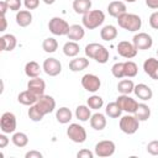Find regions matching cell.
<instances>
[{
	"instance_id": "cell-1",
	"label": "cell",
	"mask_w": 158,
	"mask_h": 158,
	"mask_svg": "<svg viewBox=\"0 0 158 158\" xmlns=\"http://www.w3.org/2000/svg\"><path fill=\"white\" fill-rule=\"evenodd\" d=\"M85 54H86V57L95 59L98 63H101V64L106 63L110 57V53L106 49V47H104L102 44L96 43V42H93V43H89L85 46Z\"/></svg>"
},
{
	"instance_id": "cell-2",
	"label": "cell",
	"mask_w": 158,
	"mask_h": 158,
	"mask_svg": "<svg viewBox=\"0 0 158 158\" xmlns=\"http://www.w3.org/2000/svg\"><path fill=\"white\" fill-rule=\"evenodd\" d=\"M117 22H118V26L121 28H123L126 31H130V32H136L142 26L141 17L136 14H128V12H125L121 16H118Z\"/></svg>"
},
{
	"instance_id": "cell-3",
	"label": "cell",
	"mask_w": 158,
	"mask_h": 158,
	"mask_svg": "<svg viewBox=\"0 0 158 158\" xmlns=\"http://www.w3.org/2000/svg\"><path fill=\"white\" fill-rule=\"evenodd\" d=\"M104 21H105V14L101 10H90L86 14H84L81 19L83 26L88 30L98 28L99 26L102 25Z\"/></svg>"
},
{
	"instance_id": "cell-4",
	"label": "cell",
	"mask_w": 158,
	"mask_h": 158,
	"mask_svg": "<svg viewBox=\"0 0 158 158\" xmlns=\"http://www.w3.org/2000/svg\"><path fill=\"white\" fill-rule=\"evenodd\" d=\"M139 128V121L135 115H125L120 118V130L126 135H133Z\"/></svg>"
},
{
	"instance_id": "cell-5",
	"label": "cell",
	"mask_w": 158,
	"mask_h": 158,
	"mask_svg": "<svg viewBox=\"0 0 158 158\" xmlns=\"http://www.w3.org/2000/svg\"><path fill=\"white\" fill-rule=\"evenodd\" d=\"M67 136L74 143H84L86 141V131L79 123H70L67 128Z\"/></svg>"
},
{
	"instance_id": "cell-6",
	"label": "cell",
	"mask_w": 158,
	"mask_h": 158,
	"mask_svg": "<svg viewBox=\"0 0 158 158\" xmlns=\"http://www.w3.org/2000/svg\"><path fill=\"white\" fill-rule=\"evenodd\" d=\"M69 27H70L69 23L65 20H63L62 17H58V16L52 17L48 22V30L56 36H67V33L69 31Z\"/></svg>"
},
{
	"instance_id": "cell-7",
	"label": "cell",
	"mask_w": 158,
	"mask_h": 158,
	"mask_svg": "<svg viewBox=\"0 0 158 158\" xmlns=\"http://www.w3.org/2000/svg\"><path fill=\"white\" fill-rule=\"evenodd\" d=\"M16 116L12 112H4L0 118V130L4 133H14L16 130Z\"/></svg>"
},
{
	"instance_id": "cell-8",
	"label": "cell",
	"mask_w": 158,
	"mask_h": 158,
	"mask_svg": "<svg viewBox=\"0 0 158 158\" xmlns=\"http://www.w3.org/2000/svg\"><path fill=\"white\" fill-rule=\"evenodd\" d=\"M115 151H116V146L110 139H104L95 144V154L101 158L111 157L115 153Z\"/></svg>"
},
{
	"instance_id": "cell-9",
	"label": "cell",
	"mask_w": 158,
	"mask_h": 158,
	"mask_svg": "<svg viewBox=\"0 0 158 158\" xmlns=\"http://www.w3.org/2000/svg\"><path fill=\"white\" fill-rule=\"evenodd\" d=\"M132 43L135 44V47L138 49V51H146V49H149L153 44V40L152 37L146 33V32H138L133 36L132 38Z\"/></svg>"
},
{
	"instance_id": "cell-10",
	"label": "cell",
	"mask_w": 158,
	"mask_h": 158,
	"mask_svg": "<svg viewBox=\"0 0 158 158\" xmlns=\"http://www.w3.org/2000/svg\"><path fill=\"white\" fill-rule=\"evenodd\" d=\"M43 72L49 77H57L62 72V63L57 58H47L42 64Z\"/></svg>"
},
{
	"instance_id": "cell-11",
	"label": "cell",
	"mask_w": 158,
	"mask_h": 158,
	"mask_svg": "<svg viewBox=\"0 0 158 158\" xmlns=\"http://www.w3.org/2000/svg\"><path fill=\"white\" fill-rule=\"evenodd\" d=\"M81 85H83V88H84L86 91H89V93H95V91H98V90L100 89V86H101V80H100V78H99L98 75L89 73V74L83 75V78H81Z\"/></svg>"
},
{
	"instance_id": "cell-12",
	"label": "cell",
	"mask_w": 158,
	"mask_h": 158,
	"mask_svg": "<svg viewBox=\"0 0 158 158\" xmlns=\"http://www.w3.org/2000/svg\"><path fill=\"white\" fill-rule=\"evenodd\" d=\"M36 106L40 109V111L43 115H47V114H51L56 109V100L51 95H44L43 94V95L38 96Z\"/></svg>"
},
{
	"instance_id": "cell-13",
	"label": "cell",
	"mask_w": 158,
	"mask_h": 158,
	"mask_svg": "<svg viewBox=\"0 0 158 158\" xmlns=\"http://www.w3.org/2000/svg\"><path fill=\"white\" fill-rule=\"evenodd\" d=\"M116 102L120 105L122 111H126L128 114H135V111L137 110V106H138V102L135 99H132L130 95H126V94H121L116 99Z\"/></svg>"
},
{
	"instance_id": "cell-14",
	"label": "cell",
	"mask_w": 158,
	"mask_h": 158,
	"mask_svg": "<svg viewBox=\"0 0 158 158\" xmlns=\"http://www.w3.org/2000/svg\"><path fill=\"white\" fill-rule=\"evenodd\" d=\"M137 51L138 49L135 47V44L131 43V42H128V41H121L117 44V53L121 57L127 58V59L135 58L137 56Z\"/></svg>"
},
{
	"instance_id": "cell-15",
	"label": "cell",
	"mask_w": 158,
	"mask_h": 158,
	"mask_svg": "<svg viewBox=\"0 0 158 158\" xmlns=\"http://www.w3.org/2000/svg\"><path fill=\"white\" fill-rule=\"evenodd\" d=\"M27 89L30 91H32L33 94H36L37 96H41L44 94L46 90V83L43 79H41L40 77L37 78H31L27 83Z\"/></svg>"
},
{
	"instance_id": "cell-16",
	"label": "cell",
	"mask_w": 158,
	"mask_h": 158,
	"mask_svg": "<svg viewBox=\"0 0 158 158\" xmlns=\"http://www.w3.org/2000/svg\"><path fill=\"white\" fill-rule=\"evenodd\" d=\"M143 70L148 77L154 80H158V59L152 57L146 59L143 63Z\"/></svg>"
},
{
	"instance_id": "cell-17",
	"label": "cell",
	"mask_w": 158,
	"mask_h": 158,
	"mask_svg": "<svg viewBox=\"0 0 158 158\" xmlns=\"http://www.w3.org/2000/svg\"><path fill=\"white\" fill-rule=\"evenodd\" d=\"M127 7H126V4L123 1H120V0H115V1H111L109 5H107V12L110 16L112 17H118L121 16L122 14L127 12L126 11Z\"/></svg>"
},
{
	"instance_id": "cell-18",
	"label": "cell",
	"mask_w": 158,
	"mask_h": 158,
	"mask_svg": "<svg viewBox=\"0 0 158 158\" xmlns=\"http://www.w3.org/2000/svg\"><path fill=\"white\" fill-rule=\"evenodd\" d=\"M133 93L136 94V96L143 101H147V100H151L152 96H153V91L152 89L147 85V84H137L135 85V89H133Z\"/></svg>"
},
{
	"instance_id": "cell-19",
	"label": "cell",
	"mask_w": 158,
	"mask_h": 158,
	"mask_svg": "<svg viewBox=\"0 0 158 158\" xmlns=\"http://www.w3.org/2000/svg\"><path fill=\"white\" fill-rule=\"evenodd\" d=\"M38 100V96L36 94H33L32 91H30L28 89L25 90V91H21L19 95H17V101L22 105H26V106H32L37 102Z\"/></svg>"
},
{
	"instance_id": "cell-20",
	"label": "cell",
	"mask_w": 158,
	"mask_h": 158,
	"mask_svg": "<svg viewBox=\"0 0 158 158\" xmlns=\"http://www.w3.org/2000/svg\"><path fill=\"white\" fill-rule=\"evenodd\" d=\"M85 36V30H84V26H80V25H70L69 27V31L67 33V37L70 40V41H80L83 40Z\"/></svg>"
},
{
	"instance_id": "cell-21",
	"label": "cell",
	"mask_w": 158,
	"mask_h": 158,
	"mask_svg": "<svg viewBox=\"0 0 158 158\" xmlns=\"http://www.w3.org/2000/svg\"><path fill=\"white\" fill-rule=\"evenodd\" d=\"M0 41H1V51H7V52H11L15 49L16 44H17V40L14 35L11 33H6V35H2L0 37Z\"/></svg>"
},
{
	"instance_id": "cell-22",
	"label": "cell",
	"mask_w": 158,
	"mask_h": 158,
	"mask_svg": "<svg viewBox=\"0 0 158 158\" xmlns=\"http://www.w3.org/2000/svg\"><path fill=\"white\" fill-rule=\"evenodd\" d=\"M90 126L96 131H101L106 127V117L101 112H95L90 117Z\"/></svg>"
},
{
	"instance_id": "cell-23",
	"label": "cell",
	"mask_w": 158,
	"mask_h": 158,
	"mask_svg": "<svg viewBox=\"0 0 158 158\" xmlns=\"http://www.w3.org/2000/svg\"><path fill=\"white\" fill-rule=\"evenodd\" d=\"M16 23L20 27H27L32 22V14L28 10H20L16 12Z\"/></svg>"
},
{
	"instance_id": "cell-24",
	"label": "cell",
	"mask_w": 158,
	"mask_h": 158,
	"mask_svg": "<svg viewBox=\"0 0 158 158\" xmlns=\"http://www.w3.org/2000/svg\"><path fill=\"white\" fill-rule=\"evenodd\" d=\"M100 37L106 42H110L117 37V28L114 25H106L100 30Z\"/></svg>"
},
{
	"instance_id": "cell-25",
	"label": "cell",
	"mask_w": 158,
	"mask_h": 158,
	"mask_svg": "<svg viewBox=\"0 0 158 158\" xmlns=\"http://www.w3.org/2000/svg\"><path fill=\"white\" fill-rule=\"evenodd\" d=\"M88 67H89V59L84 57L74 58L69 62V69L72 72H81Z\"/></svg>"
},
{
	"instance_id": "cell-26",
	"label": "cell",
	"mask_w": 158,
	"mask_h": 158,
	"mask_svg": "<svg viewBox=\"0 0 158 158\" xmlns=\"http://www.w3.org/2000/svg\"><path fill=\"white\" fill-rule=\"evenodd\" d=\"M91 9V0H74L73 1V10L77 14L84 15Z\"/></svg>"
},
{
	"instance_id": "cell-27",
	"label": "cell",
	"mask_w": 158,
	"mask_h": 158,
	"mask_svg": "<svg viewBox=\"0 0 158 158\" xmlns=\"http://www.w3.org/2000/svg\"><path fill=\"white\" fill-rule=\"evenodd\" d=\"M25 74L28 78H37L41 74V67L37 62L35 60H30L26 63L25 65Z\"/></svg>"
},
{
	"instance_id": "cell-28",
	"label": "cell",
	"mask_w": 158,
	"mask_h": 158,
	"mask_svg": "<svg viewBox=\"0 0 158 158\" xmlns=\"http://www.w3.org/2000/svg\"><path fill=\"white\" fill-rule=\"evenodd\" d=\"M79 52H80V47L75 41H68L63 46V53L67 57H75L79 54Z\"/></svg>"
},
{
	"instance_id": "cell-29",
	"label": "cell",
	"mask_w": 158,
	"mask_h": 158,
	"mask_svg": "<svg viewBox=\"0 0 158 158\" xmlns=\"http://www.w3.org/2000/svg\"><path fill=\"white\" fill-rule=\"evenodd\" d=\"M72 116H73V114H72V111L68 109V107H65V106H63V107H59L57 111H56V118H57V121L59 122V123H68L70 120H72Z\"/></svg>"
},
{
	"instance_id": "cell-30",
	"label": "cell",
	"mask_w": 158,
	"mask_h": 158,
	"mask_svg": "<svg viewBox=\"0 0 158 158\" xmlns=\"http://www.w3.org/2000/svg\"><path fill=\"white\" fill-rule=\"evenodd\" d=\"M133 115L137 117L138 121H147L149 118V116H151V109H149L148 105H146L143 102L142 104H138L137 110L135 111Z\"/></svg>"
},
{
	"instance_id": "cell-31",
	"label": "cell",
	"mask_w": 158,
	"mask_h": 158,
	"mask_svg": "<svg viewBox=\"0 0 158 158\" xmlns=\"http://www.w3.org/2000/svg\"><path fill=\"white\" fill-rule=\"evenodd\" d=\"M75 117L81 121V122H85V121H89L90 117H91V112H90V107L88 105H79L77 109H75Z\"/></svg>"
},
{
	"instance_id": "cell-32",
	"label": "cell",
	"mask_w": 158,
	"mask_h": 158,
	"mask_svg": "<svg viewBox=\"0 0 158 158\" xmlns=\"http://www.w3.org/2000/svg\"><path fill=\"white\" fill-rule=\"evenodd\" d=\"M121 112H122V110H121L120 105H118L116 101H115V102H109V104L106 105L105 114H106L109 117H111V118H117V117L121 116Z\"/></svg>"
},
{
	"instance_id": "cell-33",
	"label": "cell",
	"mask_w": 158,
	"mask_h": 158,
	"mask_svg": "<svg viewBox=\"0 0 158 158\" xmlns=\"http://www.w3.org/2000/svg\"><path fill=\"white\" fill-rule=\"evenodd\" d=\"M133 89H135V84L131 79H123L117 84V90L121 94L130 95L131 93H133Z\"/></svg>"
},
{
	"instance_id": "cell-34",
	"label": "cell",
	"mask_w": 158,
	"mask_h": 158,
	"mask_svg": "<svg viewBox=\"0 0 158 158\" xmlns=\"http://www.w3.org/2000/svg\"><path fill=\"white\" fill-rule=\"evenodd\" d=\"M11 141H12V143H14L16 147L22 148V147H26V146H27V143H28V137H27V135L23 133V132H15V133L12 135V137H11Z\"/></svg>"
},
{
	"instance_id": "cell-35",
	"label": "cell",
	"mask_w": 158,
	"mask_h": 158,
	"mask_svg": "<svg viewBox=\"0 0 158 158\" xmlns=\"http://www.w3.org/2000/svg\"><path fill=\"white\" fill-rule=\"evenodd\" d=\"M123 73H125V77L127 78H133L137 75L138 73V67L135 62L132 60H127V62H123Z\"/></svg>"
},
{
	"instance_id": "cell-36",
	"label": "cell",
	"mask_w": 158,
	"mask_h": 158,
	"mask_svg": "<svg viewBox=\"0 0 158 158\" xmlns=\"http://www.w3.org/2000/svg\"><path fill=\"white\" fill-rule=\"evenodd\" d=\"M42 48H43V51L47 52V53H54V52L57 51V48H58V42H57L56 38L48 37V38H46V40L43 41Z\"/></svg>"
},
{
	"instance_id": "cell-37",
	"label": "cell",
	"mask_w": 158,
	"mask_h": 158,
	"mask_svg": "<svg viewBox=\"0 0 158 158\" xmlns=\"http://www.w3.org/2000/svg\"><path fill=\"white\" fill-rule=\"evenodd\" d=\"M86 104H88V106H89L90 109H93V110H99V109L102 107L104 100H102V98L99 96V95H91V96L88 99Z\"/></svg>"
},
{
	"instance_id": "cell-38",
	"label": "cell",
	"mask_w": 158,
	"mask_h": 158,
	"mask_svg": "<svg viewBox=\"0 0 158 158\" xmlns=\"http://www.w3.org/2000/svg\"><path fill=\"white\" fill-rule=\"evenodd\" d=\"M43 116H44V115L40 111V109L36 106V104L32 105V106H30V109H28V117H30L31 121H33V122H40V121H42Z\"/></svg>"
},
{
	"instance_id": "cell-39",
	"label": "cell",
	"mask_w": 158,
	"mask_h": 158,
	"mask_svg": "<svg viewBox=\"0 0 158 158\" xmlns=\"http://www.w3.org/2000/svg\"><path fill=\"white\" fill-rule=\"evenodd\" d=\"M111 73L115 78L117 79H121L125 77V73H123V62H117L115 63L112 67H111Z\"/></svg>"
},
{
	"instance_id": "cell-40",
	"label": "cell",
	"mask_w": 158,
	"mask_h": 158,
	"mask_svg": "<svg viewBox=\"0 0 158 158\" xmlns=\"http://www.w3.org/2000/svg\"><path fill=\"white\" fill-rule=\"evenodd\" d=\"M7 6H9V10L11 11H20L21 10V0H5Z\"/></svg>"
},
{
	"instance_id": "cell-41",
	"label": "cell",
	"mask_w": 158,
	"mask_h": 158,
	"mask_svg": "<svg viewBox=\"0 0 158 158\" xmlns=\"http://www.w3.org/2000/svg\"><path fill=\"white\" fill-rule=\"evenodd\" d=\"M147 152L152 156H158V141H151L147 147H146Z\"/></svg>"
},
{
	"instance_id": "cell-42",
	"label": "cell",
	"mask_w": 158,
	"mask_h": 158,
	"mask_svg": "<svg viewBox=\"0 0 158 158\" xmlns=\"http://www.w3.org/2000/svg\"><path fill=\"white\" fill-rule=\"evenodd\" d=\"M149 26L153 30H158V11H154L149 16Z\"/></svg>"
},
{
	"instance_id": "cell-43",
	"label": "cell",
	"mask_w": 158,
	"mask_h": 158,
	"mask_svg": "<svg viewBox=\"0 0 158 158\" xmlns=\"http://www.w3.org/2000/svg\"><path fill=\"white\" fill-rule=\"evenodd\" d=\"M23 4H25V7H26L27 10H35V9L38 7L40 0H25Z\"/></svg>"
},
{
	"instance_id": "cell-44",
	"label": "cell",
	"mask_w": 158,
	"mask_h": 158,
	"mask_svg": "<svg viewBox=\"0 0 158 158\" xmlns=\"http://www.w3.org/2000/svg\"><path fill=\"white\" fill-rule=\"evenodd\" d=\"M77 157L78 158H93L94 157V153L89 149H81L77 153Z\"/></svg>"
},
{
	"instance_id": "cell-45",
	"label": "cell",
	"mask_w": 158,
	"mask_h": 158,
	"mask_svg": "<svg viewBox=\"0 0 158 158\" xmlns=\"http://www.w3.org/2000/svg\"><path fill=\"white\" fill-rule=\"evenodd\" d=\"M25 157H26V158H42L43 154H42L41 152H38V151L32 149V151H28V152L25 154Z\"/></svg>"
},
{
	"instance_id": "cell-46",
	"label": "cell",
	"mask_w": 158,
	"mask_h": 158,
	"mask_svg": "<svg viewBox=\"0 0 158 158\" xmlns=\"http://www.w3.org/2000/svg\"><path fill=\"white\" fill-rule=\"evenodd\" d=\"M9 144V138L6 136V133H1L0 135V148H5L6 146Z\"/></svg>"
},
{
	"instance_id": "cell-47",
	"label": "cell",
	"mask_w": 158,
	"mask_h": 158,
	"mask_svg": "<svg viewBox=\"0 0 158 158\" xmlns=\"http://www.w3.org/2000/svg\"><path fill=\"white\" fill-rule=\"evenodd\" d=\"M146 5L152 10H157L158 9V0H146Z\"/></svg>"
},
{
	"instance_id": "cell-48",
	"label": "cell",
	"mask_w": 158,
	"mask_h": 158,
	"mask_svg": "<svg viewBox=\"0 0 158 158\" xmlns=\"http://www.w3.org/2000/svg\"><path fill=\"white\" fill-rule=\"evenodd\" d=\"M7 10H9V6H7L6 1L5 0L0 1V14H1V16H5V14H6Z\"/></svg>"
},
{
	"instance_id": "cell-49",
	"label": "cell",
	"mask_w": 158,
	"mask_h": 158,
	"mask_svg": "<svg viewBox=\"0 0 158 158\" xmlns=\"http://www.w3.org/2000/svg\"><path fill=\"white\" fill-rule=\"evenodd\" d=\"M6 26H7L6 17H5V16H1V28H0V31H1V32H4V31L6 30Z\"/></svg>"
},
{
	"instance_id": "cell-50",
	"label": "cell",
	"mask_w": 158,
	"mask_h": 158,
	"mask_svg": "<svg viewBox=\"0 0 158 158\" xmlns=\"http://www.w3.org/2000/svg\"><path fill=\"white\" fill-rule=\"evenodd\" d=\"M42 1H43L46 5H52V4H53L56 0H42Z\"/></svg>"
},
{
	"instance_id": "cell-51",
	"label": "cell",
	"mask_w": 158,
	"mask_h": 158,
	"mask_svg": "<svg viewBox=\"0 0 158 158\" xmlns=\"http://www.w3.org/2000/svg\"><path fill=\"white\" fill-rule=\"evenodd\" d=\"M125 1H126V2H135L136 0H125Z\"/></svg>"
},
{
	"instance_id": "cell-52",
	"label": "cell",
	"mask_w": 158,
	"mask_h": 158,
	"mask_svg": "<svg viewBox=\"0 0 158 158\" xmlns=\"http://www.w3.org/2000/svg\"><path fill=\"white\" fill-rule=\"evenodd\" d=\"M157 56H158V49H157Z\"/></svg>"
}]
</instances>
